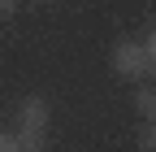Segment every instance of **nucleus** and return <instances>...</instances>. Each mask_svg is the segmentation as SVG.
<instances>
[{"label": "nucleus", "instance_id": "f257e3e1", "mask_svg": "<svg viewBox=\"0 0 156 152\" xmlns=\"http://www.w3.org/2000/svg\"><path fill=\"white\" fill-rule=\"evenodd\" d=\"M156 70V39H122L113 48V74L126 83H147Z\"/></svg>", "mask_w": 156, "mask_h": 152}, {"label": "nucleus", "instance_id": "f03ea898", "mask_svg": "<svg viewBox=\"0 0 156 152\" xmlns=\"http://www.w3.org/2000/svg\"><path fill=\"white\" fill-rule=\"evenodd\" d=\"M48 122H52V109H48V100L44 96H26L22 104H17V135H39L44 139L48 135Z\"/></svg>", "mask_w": 156, "mask_h": 152}, {"label": "nucleus", "instance_id": "7ed1b4c3", "mask_svg": "<svg viewBox=\"0 0 156 152\" xmlns=\"http://www.w3.org/2000/svg\"><path fill=\"white\" fill-rule=\"evenodd\" d=\"M134 113H139L143 122H156V91L152 87H139V91H134Z\"/></svg>", "mask_w": 156, "mask_h": 152}, {"label": "nucleus", "instance_id": "20e7f679", "mask_svg": "<svg viewBox=\"0 0 156 152\" xmlns=\"http://www.w3.org/2000/svg\"><path fill=\"white\" fill-rule=\"evenodd\" d=\"M134 143H139V152H156V122H139Z\"/></svg>", "mask_w": 156, "mask_h": 152}, {"label": "nucleus", "instance_id": "39448f33", "mask_svg": "<svg viewBox=\"0 0 156 152\" xmlns=\"http://www.w3.org/2000/svg\"><path fill=\"white\" fill-rule=\"evenodd\" d=\"M0 152H17V139L9 135V130H0Z\"/></svg>", "mask_w": 156, "mask_h": 152}, {"label": "nucleus", "instance_id": "423d86ee", "mask_svg": "<svg viewBox=\"0 0 156 152\" xmlns=\"http://www.w3.org/2000/svg\"><path fill=\"white\" fill-rule=\"evenodd\" d=\"M13 9H17V0H0V22H5V17H13Z\"/></svg>", "mask_w": 156, "mask_h": 152}, {"label": "nucleus", "instance_id": "0eeeda50", "mask_svg": "<svg viewBox=\"0 0 156 152\" xmlns=\"http://www.w3.org/2000/svg\"><path fill=\"white\" fill-rule=\"evenodd\" d=\"M17 152H44V148H17Z\"/></svg>", "mask_w": 156, "mask_h": 152}, {"label": "nucleus", "instance_id": "6e6552de", "mask_svg": "<svg viewBox=\"0 0 156 152\" xmlns=\"http://www.w3.org/2000/svg\"><path fill=\"white\" fill-rule=\"evenodd\" d=\"M35 5H44V0H35Z\"/></svg>", "mask_w": 156, "mask_h": 152}]
</instances>
